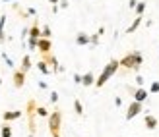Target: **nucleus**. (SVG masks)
Wrapping results in <instances>:
<instances>
[{"label":"nucleus","mask_w":159,"mask_h":137,"mask_svg":"<svg viewBox=\"0 0 159 137\" xmlns=\"http://www.w3.org/2000/svg\"><path fill=\"white\" fill-rule=\"evenodd\" d=\"M95 79H97V77H95L93 71H87V74L82 75V85L84 87H91V85H95Z\"/></svg>","instance_id":"nucleus-11"},{"label":"nucleus","mask_w":159,"mask_h":137,"mask_svg":"<svg viewBox=\"0 0 159 137\" xmlns=\"http://www.w3.org/2000/svg\"><path fill=\"white\" fill-rule=\"evenodd\" d=\"M60 127H62V112L54 110L49 114V131L52 137H60Z\"/></svg>","instance_id":"nucleus-3"},{"label":"nucleus","mask_w":159,"mask_h":137,"mask_svg":"<svg viewBox=\"0 0 159 137\" xmlns=\"http://www.w3.org/2000/svg\"><path fill=\"white\" fill-rule=\"evenodd\" d=\"M47 87H49V85H47L45 81H39V89H47Z\"/></svg>","instance_id":"nucleus-33"},{"label":"nucleus","mask_w":159,"mask_h":137,"mask_svg":"<svg viewBox=\"0 0 159 137\" xmlns=\"http://www.w3.org/2000/svg\"><path fill=\"white\" fill-rule=\"evenodd\" d=\"M149 93H153V95L159 93V81H153L152 85H149Z\"/></svg>","instance_id":"nucleus-25"},{"label":"nucleus","mask_w":159,"mask_h":137,"mask_svg":"<svg viewBox=\"0 0 159 137\" xmlns=\"http://www.w3.org/2000/svg\"><path fill=\"white\" fill-rule=\"evenodd\" d=\"M74 81H76L78 85H82V75H80V74H74Z\"/></svg>","instance_id":"nucleus-29"},{"label":"nucleus","mask_w":159,"mask_h":137,"mask_svg":"<svg viewBox=\"0 0 159 137\" xmlns=\"http://www.w3.org/2000/svg\"><path fill=\"white\" fill-rule=\"evenodd\" d=\"M2 2H18V0H2Z\"/></svg>","instance_id":"nucleus-35"},{"label":"nucleus","mask_w":159,"mask_h":137,"mask_svg":"<svg viewBox=\"0 0 159 137\" xmlns=\"http://www.w3.org/2000/svg\"><path fill=\"white\" fill-rule=\"evenodd\" d=\"M20 70H21V71H25V74L31 70V56H29V54H25V56L21 58V68H20Z\"/></svg>","instance_id":"nucleus-15"},{"label":"nucleus","mask_w":159,"mask_h":137,"mask_svg":"<svg viewBox=\"0 0 159 137\" xmlns=\"http://www.w3.org/2000/svg\"><path fill=\"white\" fill-rule=\"evenodd\" d=\"M0 135H2V137H12V127L8 126V122H4L2 130H0Z\"/></svg>","instance_id":"nucleus-18"},{"label":"nucleus","mask_w":159,"mask_h":137,"mask_svg":"<svg viewBox=\"0 0 159 137\" xmlns=\"http://www.w3.org/2000/svg\"><path fill=\"white\" fill-rule=\"evenodd\" d=\"M118 68H120V60H116V58L109 60V64H107L105 68H103V71L99 74V77L95 79V85H93V87H97V89H101V87L105 85V83L109 81V79H111V77H113V75L116 74V71H118Z\"/></svg>","instance_id":"nucleus-1"},{"label":"nucleus","mask_w":159,"mask_h":137,"mask_svg":"<svg viewBox=\"0 0 159 137\" xmlns=\"http://www.w3.org/2000/svg\"><path fill=\"white\" fill-rule=\"evenodd\" d=\"M58 6H60V8H68V0H60Z\"/></svg>","instance_id":"nucleus-32"},{"label":"nucleus","mask_w":159,"mask_h":137,"mask_svg":"<svg viewBox=\"0 0 159 137\" xmlns=\"http://www.w3.org/2000/svg\"><path fill=\"white\" fill-rule=\"evenodd\" d=\"M27 137H35V135H33V133H29V135H27Z\"/></svg>","instance_id":"nucleus-36"},{"label":"nucleus","mask_w":159,"mask_h":137,"mask_svg":"<svg viewBox=\"0 0 159 137\" xmlns=\"http://www.w3.org/2000/svg\"><path fill=\"white\" fill-rule=\"evenodd\" d=\"M37 116H41V118H49V110H47L45 106H37Z\"/></svg>","instance_id":"nucleus-22"},{"label":"nucleus","mask_w":159,"mask_h":137,"mask_svg":"<svg viewBox=\"0 0 159 137\" xmlns=\"http://www.w3.org/2000/svg\"><path fill=\"white\" fill-rule=\"evenodd\" d=\"M115 104H116V106H118V108H120V106H122V99H120V96H116V99H115Z\"/></svg>","instance_id":"nucleus-31"},{"label":"nucleus","mask_w":159,"mask_h":137,"mask_svg":"<svg viewBox=\"0 0 159 137\" xmlns=\"http://www.w3.org/2000/svg\"><path fill=\"white\" fill-rule=\"evenodd\" d=\"M142 104H144V102H138V101H132V102L128 104V108H126V116H124L128 122H130V120H134L138 114H142V110H144V106H142Z\"/></svg>","instance_id":"nucleus-4"},{"label":"nucleus","mask_w":159,"mask_h":137,"mask_svg":"<svg viewBox=\"0 0 159 137\" xmlns=\"http://www.w3.org/2000/svg\"><path fill=\"white\" fill-rule=\"evenodd\" d=\"M51 102H52V104L58 102V93H57V91H51Z\"/></svg>","instance_id":"nucleus-27"},{"label":"nucleus","mask_w":159,"mask_h":137,"mask_svg":"<svg viewBox=\"0 0 159 137\" xmlns=\"http://www.w3.org/2000/svg\"><path fill=\"white\" fill-rule=\"evenodd\" d=\"M4 27H6V14H2V15H0V43H4V41H6Z\"/></svg>","instance_id":"nucleus-17"},{"label":"nucleus","mask_w":159,"mask_h":137,"mask_svg":"<svg viewBox=\"0 0 159 137\" xmlns=\"http://www.w3.org/2000/svg\"><path fill=\"white\" fill-rule=\"evenodd\" d=\"M27 39H41V27H39L37 21L29 27V37H27Z\"/></svg>","instance_id":"nucleus-14"},{"label":"nucleus","mask_w":159,"mask_h":137,"mask_svg":"<svg viewBox=\"0 0 159 137\" xmlns=\"http://www.w3.org/2000/svg\"><path fill=\"white\" fill-rule=\"evenodd\" d=\"M37 70L41 71L43 75H49V74H51V68H49V64H47L45 60H39V62H37Z\"/></svg>","instance_id":"nucleus-16"},{"label":"nucleus","mask_w":159,"mask_h":137,"mask_svg":"<svg viewBox=\"0 0 159 137\" xmlns=\"http://www.w3.org/2000/svg\"><path fill=\"white\" fill-rule=\"evenodd\" d=\"M89 35L87 33H84V31H80V33L76 35V45H80V46H85V45H89Z\"/></svg>","instance_id":"nucleus-13"},{"label":"nucleus","mask_w":159,"mask_h":137,"mask_svg":"<svg viewBox=\"0 0 159 137\" xmlns=\"http://www.w3.org/2000/svg\"><path fill=\"white\" fill-rule=\"evenodd\" d=\"M74 110H76L78 116H84V106H82V102H80V101H74Z\"/></svg>","instance_id":"nucleus-20"},{"label":"nucleus","mask_w":159,"mask_h":137,"mask_svg":"<svg viewBox=\"0 0 159 137\" xmlns=\"http://www.w3.org/2000/svg\"><path fill=\"white\" fill-rule=\"evenodd\" d=\"M21 118V110H6L2 114V120L4 122H14V120Z\"/></svg>","instance_id":"nucleus-9"},{"label":"nucleus","mask_w":159,"mask_h":137,"mask_svg":"<svg viewBox=\"0 0 159 137\" xmlns=\"http://www.w3.org/2000/svg\"><path fill=\"white\" fill-rule=\"evenodd\" d=\"M142 64H144V56H142V52H138V50H132V52L124 54L120 58V68H126V70L138 71Z\"/></svg>","instance_id":"nucleus-2"},{"label":"nucleus","mask_w":159,"mask_h":137,"mask_svg":"<svg viewBox=\"0 0 159 137\" xmlns=\"http://www.w3.org/2000/svg\"><path fill=\"white\" fill-rule=\"evenodd\" d=\"M138 2H140V0H128V8H132V10H134V8L138 6Z\"/></svg>","instance_id":"nucleus-28"},{"label":"nucleus","mask_w":159,"mask_h":137,"mask_svg":"<svg viewBox=\"0 0 159 137\" xmlns=\"http://www.w3.org/2000/svg\"><path fill=\"white\" fill-rule=\"evenodd\" d=\"M37 43H39V39H27V46H29V50H37Z\"/></svg>","instance_id":"nucleus-23"},{"label":"nucleus","mask_w":159,"mask_h":137,"mask_svg":"<svg viewBox=\"0 0 159 137\" xmlns=\"http://www.w3.org/2000/svg\"><path fill=\"white\" fill-rule=\"evenodd\" d=\"M51 35H52V33H51V27H49V25H43V27H41V37L51 39Z\"/></svg>","instance_id":"nucleus-21"},{"label":"nucleus","mask_w":159,"mask_h":137,"mask_svg":"<svg viewBox=\"0 0 159 137\" xmlns=\"http://www.w3.org/2000/svg\"><path fill=\"white\" fill-rule=\"evenodd\" d=\"M49 2H51V4L54 6V4H58V2H60V0H49Z\"/></svg>","instance_id":"nucleus-34"},{"label":"nucleus","mask_w":159,"mask_h":137,"mask_svg":"<svg viewBox=\"0 0 159 137\" xmlns=\"http://www.w3.org/2000/svg\"><path fill=\"white\" fill-rule=\"evenodd\" d=\"M146 2H144V0H140V2H138V6L136 8H134V12H136V15H142V14H144L146 12Z\"/></svg>","instance_id":"nucleus-19"},{"label":"nucleus","mask_w":159,"mask_h":137,"mask_svg":"<svg viewBox=\"0 0 159 137\" xmlns=\"http://www.w3.org/2000/svg\"><path fill=\"white\" fill-rule=\"evenodd\" d=\"M142 23H144V18H142V15H136V18H134V21L130 23L128 27H126V33H128V35H130V33H134V31H136V29L142 25Z\"/></svg>","instance_id":"nucleus-12"},{"label":"nucleus","mask_w":159,"mask_h":137,"mask_svg":"<svg viewBox=\"0 0 159 137\" xmlns=\"http://www.w3.org/2000/svg\"><path fill=\"white\" fill-rule=\"evenodd\" d=\"M148 96H149V91H146L144 87H138V89H134V93H132V99L138 101V102H144Z\"/></svg>","instance_id":"nucleus-8"},{"label":"nucleus","mask_w":159,"mask_h":137,"mask_svg":"<svg viewBox=\"0 0 159 137\" xmlns=\"http://www.w3.org/2000/svg\"><path fill=\"white\" fill-rule=\"evenodd\" d=\"M99 37H101L99 33H95V35H89V39H91V41H89V45H93V46H95V45H99Z\"/></svg>","instance_id":"nucleus-24"},{"label":"nucleus","mask_w":159,"mask_h":137,"mask_svg":"<svg viewBox=\"0 0 159 137\" xmlns=\"http://www.w3.org/2000/svg\"><path fill=\"white\" fill-rule=\"evenodd\" d=\"M136 83L142 87V85H144V77H142V75H136Z\"/></svg>","instance_id":"nucleus-30"},{"label":"nucleus","mask_w":159,"mask_h":137,"mask_svg":"<svg viewBox=\"0 0 159 137\" xmlns=\"http://www.w3.org/2000/svg\"><path fill=\"white\" fill-rule=\"evenodd\" d=\"M12 81H14V87L21 89V87L25 85V71H21V70H14V74H12Z\"/></svg>","instance_id":"nucleus-5"},{"label":"nucleus","mask_w":159,"mask_h":137,"mask_svg":"<svg viewBox=\"0 0 159 137\" xmlns=\"http://www.w3.org/2000/svg\"><path fill=\"white\" fill-rule=\"evenodd\" d=\"M43 60L49 64V68L51 70H54V71H58V68H60V64H58V60H57V56L54 54H51V52H47V54H43Z\"/></svg>","instance_id":"nucleus-7"},{"label":"nucleus","mask_w":159,"mask_h":137,"mask_svg":"<svg viewBox=\"0 0 159 137\" xmlns=\"http://www.w3.org/2000/svg\"><path fill=\"white\" fill-rule=\"evenodd\" d=\"M2 60H4V62H6L10 68H14V62H12V58H10V56H8L6 52H2Z\"/></svg>","instance_id":"nucleus-26"},{"label":"nucleus","mask_w":159,"mask_h":137,"mask_svg":"<svg viewBox=\"0 0 159 137\" xmlns=\"http://www.w3.org/2000/svg\"><path fill=\"white\" fill-rule=\"evenodd\" d=\"M144 124H146V127H148L149 131H153L155 127H157V124H159V122H157V118H155V116L146 114V116H144Z\"/></svg>","instance_id":"nucleus-10"},{"label":"nucleus","mask_w":159,"mask_h":137,"mask_svg":"<svg viewBox=\"0 0 159 137\" xmlns=\"http://www.w3.org/2000/svg\"><path fill=\"white\" fill-rule=\"evenodd\" d=\"M0 85H2V77H0Z\"/></svg>","instance_id":"nucleus-37"},{"label":"nucleus","mask_w":159,"mask_h":137,"mask_svg":"<svg viewBox=\"0 0 159 137\" xmlns=\"http://www.w3.org/2000/svg\"><path fill=\"white\" fill-rule=\"evenodd\" d=\"M37 50L41 52V54L51 52V50H52V41H51V39H45V37H41V39H39V43H37Z\"/></svg>","instance_id":"nucleus-6"}]
</instances>
